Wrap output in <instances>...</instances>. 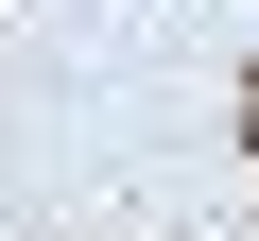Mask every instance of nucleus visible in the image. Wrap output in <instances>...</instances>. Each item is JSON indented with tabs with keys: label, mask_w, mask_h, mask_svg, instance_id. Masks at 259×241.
Here are the masks:
<instances>
[{
	"label": "nucleus",
	"mask_w": 259,
	"mask_h": 241,
	"mask_svg": "<svg viewBox=\"0 0 259 241\" xmlns=\"http://www.w3.org/2000/svg\"><path fill=\"white\" fill-rule=\"evenodd\" d=\"M242 120H259V86H242Z\"/></svg>",
	"instance_id": "f257e3e1"
}]
</instances>
